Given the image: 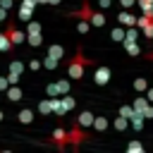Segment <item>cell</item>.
<instances>
[{
  "instance_id": "cell-40",
  "label": "cell",
  "mask_w": 153,
  "mask_h": 153,
  "mask_svg": "<svg viewBox=\"0 0 153 153\" xmlns=\"http://www.w3.org/2000/svg\"><path fill=\"white\" fill-rule=\"evenodd\" d=\"M10 86V81H7V76H0V91H5Z\"/></svg>"
},
{
  "instance_id": "cell-35",
  "label": "cell",
  "mask_w": 153,
  "mask_h": 153,
  "mask_svg": "<svg viewBox=\"0 0 153 153\" xmlns=\"http://www.w3.org/2000/svg\"><path fill=\"white\" fill-rule=\"evenodd\" d=\"M120 5H122V10H131L134 5H136V0H117Z\"/></svg>"
},
{
  "instance_id": "cell-36",
  "label": "cell",
  "mask_w": 153,
  "mask_h": 153,
  "mask_svg": "<svg viewBox=\"0 0 153 153\" xmlns=\"http://www.w3.org/2000/svg\"><path fill=\"white\" fill-rule=\"evenodd\" d=\"M12 5H14L12 0H0V7H2V10H7V12L12 10Z\"/></svg>"
},
{
  "instance_id": "cell-22",
  "label": "cell",
  "mask_w": 153,
  "mask_h": 153,
  "mask_svg": "<svg viewBox=\"0 0 153 153\" xmlns=\"http://www.w3.org/2000/svg\"><path fill=\"white\" fill-rule=\"evenodd\" d=\"M112 127H115L117 131H124V129H129V120H127V117H122V115H115Z\"/></svg>"
},
{
  "instance_id": "cell-18",
  "label": "cell",
  "mask_w": 153,
  "mask_h": 153,
  "mask_svg": "<svg viewBox=\"0 0 153 153\" xmlns=\"http://www.w3.org/2000/svg\"><path fill=\"white\" fill-rule=\"evenodd\" d=\"M146 105H148V98H146V96H136V98H134V103H131V108H134V112H136V115H141Z\"/></svg>"
},
{
  "instance_id": "cell-33",
  "label": "cell",
  "mask_w": 153,
  "mask_h": 153,
  "mask_svg": "<svg viewBox=\"0 0 153 153\" xmlns=\"http://www.w3.org/2000/svg\"><path fill=\"white\" fill-rule=\"evenodd\" d=\"M38 112L41 115H50V98H45V100L38 103Z\"/></svg>"
},
{
  "instance_id": "cell-21",
  "label": "cell",
  "mask_w": 153,
  "mask_h": 153,
  "mask_svg": "<svg viewBox=\"0 0 153 153\" xmlns=\"http://www.w3.org/2000/svg\"><path fill=\"white\" fill-rule=\"evenodd\" d=\"M50 112H57L60 117H65V115H67V112H65V108H62V103H60V96L50 98Z\"/></svg>"
},
{
  "instance_id": "cell-30",
  "label": "cell",
  "mask_w": 153,
  "mask_h": 153,
  "mask_svg": "<svg viewBox=\"0 0 153 153\" xmlns=\"http://www.w3.org/2000/svg\"><path fill=\"white\" fill-rule=\"evenodd\" d=\"M136 5L141 7V12H146V14H151L153 12V0H136Z\"/></svg>"
},
{
  "instance_id": "cell-45",
  "label": "cell",
  "mask_w": 153,
  "mask_h": 153,
  "mask_svg": "<svg viewBox=\"0 0 153 153\" xmlns=\"http://www.w3.org/2000/svg\"><path fill=\"white\" fill-rule=\"evenodd\" d=\"M151 19H153V12H151Z\"/></svg>"
},
{
  "instance_id": "cell-11",
  "label": "cell",
  "mask_w": 153,
  "mask_h": 153,
  "mask_svg": "<svg viewBox=\"0 0 153 153\" xmlns=\"http://www.w3.org/2000/svg\"><path fill=\"white\" fill-rule=\"evenodd\" d=\"M91 122H93V112H91V110H84V112H79V117H76V122H74V124H79V127L88 129V127H91Z\"/></svg>"
},
{
  "instance_id": "cell-24",
  "label": "cell",
  "mask_w": 153,
  "mask_h": 153,
  "mask_svg": "<svg viewBox=\"0 0 153 153\" xmlns=\"http://www.w3.org/2000/svg\"><path fill=\"white\" fill-rule=\"evenodd\" d=\"M146 88H148V81H146V76H136V79H134V91L143 93Z\"/></svg>"
},
{
  "instance_id": "cell-26",
  "label": "cell",
  "mask_w": 153,
  "mask_h": 153,
  "mask_svg": "<svg viewBox=\"0 0 153 153\" xmlns=\"http://www.w3.org/2000/svg\"><path fill=\"white\" fill-rule=\"evenodd\" d=\"M55 86H57V93H60V96H62V93H69V79H57Z\"/></svg>"
},
{
  "instance_id": "cell-10",
  "label": "cell",
  "mask_w": 153,
  "mask_h": 153,
  "mask_svg": "<svg viewBox=\"0 0 153 153\" xmlns=\"http://www.w3.org/2000/svg\"><path fill=\"white\" fill-rule=\"evenodd\" d=\"M17 122H19V124H31V122H33V110H31V108H22V110L17 112Z\"/></svg>"
},
{
  "instance_id": "cell-5",
  "label": "cell",
  "mask_w": 153,
  "mask_h": 153,
  "mask_svg": "<svg viewBox=\"0 0 153 153\" xmlns=\"http://www.w3.org/2000/svg\"><path fill=\"white\" fill-rule=\"evenodd\" d=\"M88 134H86V129L84 127H79V124H74L69 131H67V143H72V146H79L84 139H86Z\"/></svg>"
},
{
  "instance_id": "cell-38",
  "label": "cell",
  "mask_w": 153,
  "mask_h": 153,
  "mask_svg": "<svg viewBox=\"0 0 153 153\" xmlns=\"http://www.w3.org/2000/svg\"><path fill=\"white\" fill-rule=\"evenodd\" d=\"M143 96L148 98V103H153V86H148V88L143 91Z\"/></svg>"
},
{
  "instance_id": "cell-27",
  "label": "cell",
  "mask_w": 153,
  "mask_h": 153,
  "mask_svg": "<svg viewBox=\"0 0 153 153\" xmlns=\"http://www.w3.org/2000/svg\"><path fill=\"white\" fill-rule=\"evenodd\" d=\"M7 50H12V43L5 36V31H0V53H7Z\"/></svg>"
},
{
  "instance_id": "cell-15",
  "label": "cell",
  "mask_w": 153,
  "mask_h": 153,
  "mask_svg": "<svg viewBox=\"0 0 153 153\" xmlns=\"http://www.w3.org/2000/svg\"><path fill=\"white\" fill-rule=\"evenodd\" d=\"M24 33H43L41 22H36L33 17H31V19H26V31H24Z\"/></svg>"
},
{
  "instance_id": "cell-44",
  "label": "cell",
  "mask_w": 153,
  "mask_h": 153,
  "mask_svg": "<svg viewBox=\"0 0 153 153\" xmlns=\"http://www.w3.org/2000/svg\"><path fill=\"white\" fill-rule=\"evenodd\" d=\"M2 117H5V115H2V110H0V122H2Z\"/></svg>"
},
{
  "instance_id": "cell-23",
  "label": "cell",
  "mask_w": 153,
  "mask_h": 153,
  "mask_svg": "<svg viewBox=\"0 0 153 153\" xmlns=\"http://www.w3.org/2000/svg\"><path fill=\"white\" fill-rule=\"evenodd\" d=\"M117 115H122V117H127V120H131L136 112H134V108L129 105V103H124V105H120V110H117Z\"/></svg>"
},
{
  "instance_id": "cell-17",
  "label": "cell",
  "mask_w": 153,
  "mask_h": 153,
  "mask_svg": "<svg viewBox=\"0 0 153 153\" xmlns=\"http://www.w3.org/2000/svg\"><path fill=\"white\" fill-rule=\"evenodd\" d=\"M60 103H62L65 112H69V110H74V108H76V100H74L69 93H62V96H60Z\"/></svg>"
},
{
  "instance_id": "cell-8",
  "label": "cell",
  "mask_w": 153,
  "mask_h": 153,
  "mask_svg": "<svg viewBox=\"0 0 153 153\" xmlns=\"http://www.w3.org/2000/svg\"><path fill=\"white\" fill-rule=\"evenodd\" d=\"M110 127V120L105 117V115H93V122H91V129H96V131H105Z\"/></svg>"
},
{
  "instance_id": "cell-4",
  "label": "cell",
  "mask_w": 153,
  "mask_h": 153,
  "mask_svg": "<svg viewBox=\"0 0 153 153\" xmlns=\"http://www.w3.org/2000/svg\"><path fill=\"white\" fill-rule=\"evenodd\" d=\"M33 10H36V2H33V0H19L17 14H19V19H22V22H26V19H31V17H33Z\"/></svg>"
},
{
  "instance_id": "cell-42",
  "label": "cell",
  "mask_w": 153,
  "mask_h": 153,
  "mask_svg": "<svg viewBox=\"0 0 153 153\" xmlns=\"http://www.w3.org/2000/svg\"><path fill=\"white\" fill-rule=\"evenodd\" d=\"M62 0H48V5H60Z\"/></svg>"
},
{
  "instance_id": "cell-2",
  "label": "cell",
  "mask_w": 153,
  "mask_h": 153,
  "mask_svg": "<svg viewBox=\"0 0 153 153\" xmlns=\"http://www.w3.org/2000/svg\"><path fill=\"white\" fill-rule=\"evenodd\" d=\"M5 24H7V26H5V36L10 38V43H12V45H22L24 38H26V33H24L14 22H10V19H5Z\"/></svg>"
},
{
  "instance_id": "cell-25",
  "label": "cell",
  "mask_w": 153,
  "mask_h": 153,
  "mask_svg": "<svg viewBox=\"0 0 153 153\" xmlns=\"http://www.w3.org/2000/svg\"><path fill=\"white\" fill-rule=\"evenodd\" d=\"M129 127H131L134 131H141V129H143V117H141V115H134V117L129 120Z\"/></svg>"
},
{
  "instance_id": "cell-39",
  "label": "cell",
  "mask_w": 153,
  "mask_h": 153,
  "mask_svg": "<svg viewBox=\"0 0 153 153\" xmlns=\"http://www.w3.org/2000/svg\"><path fill=\"white\" fill-rule=\"evenodd\" d=\"M7 81H10V84H19V76H17V74H10V72H7Z\"/></svg>"
},
{
  "instance_id": "cell-41",
  "label": "cell",
  "mask_w": 153,
  "mask_h": 153,
  "mask_svg": "<svg viewBox=\"0 0 153 153\" xmlns=\"http://www.w3.org/2000/svg\"><path fill=\"white\" fill-rule=\"evenodd\" d=\"M5 19H7V10H2V7H0V22H5Z\"/></svg>"
},
{
  "instance_id": "cell-13",
  "label": "cell",
  "mask_w": 153,
  "mask_h": 153,
  "mask_svg": "<svg viewBox=\"0 0 153 153\" xmlns=\"http://www.w3.org/2000/svg\"><path fill=\"white\" fill-rule=\"evenodd\" d=\"M45 55H50V57H57L60 62H62V57H65V48L60 45V43H53V45H48V53Z\"/></svg>"
},
{
  "instance_id": "cell-20",
  "label": "cell",
  "mask_w": 153,
  "mask_h": 153,
  "mask_svg": "<svg viewBox=\"0 0 153 153\" xmlns=\"http://www.w3.org/2000/svg\"><path fill=\"white\" fill-rule=\"evenodd\" d=\"M24 69H26V67H24V62H22V60H12L7 72H10V74H17V76H22V74H24Z\"/></svg>"
},
{
  "instance_id": "cell-19",
  "label": "cell",
  "mask_w": 153,
  "mask_h": 153,
  "mask_svg": "<svg viewBox=\"0 0 153 153\" xmlns=\"http://www.w3.org/2000/svg\"><path fill=\"white\" fill-rule=\"evenodd\" d=\"M31 48H38V45H43V33H26V38H24Z\"/></svg>"
},
{
  "instance_id": "cell-9",
  "label": "cell",
  "mask_w": 153,
  "mask_h": 153,
  "mask_svg": "<svg viewBox=\"0 0 153 153\" xmlns=\"http://www.w3.org/2000/svg\"><path fill=\"white\" fill-rule=\"evenodd\" d=\"M117 22H120V26H134L136 17H134L129 10H120V14H117Z\"/></svg>"
},
{
  "instance_id": "cell-12",
  "label": "cell",
  "mask_w": 153,
  "mask_h": 153,
  "mask_svg": "<svg viewBox=\"0 0 153 153\" xmlns=\"http://www.w3.org/2000/svg\"><path fill=\"white\" fill-rule=\"evenodd\" d=\"M88 24L91 26H105V14L103 12H96V10H91V14H88Z\"/></svg>"
},
{
  "instance_id": "cell-29",
  "label": "cell",
  "mask_w": 153,
  "mask_h": 153,
  "mask_svg": "<svg viewBox=\"0 0 153 153\" xmlns=\"http://www.w3.org/2000/svg\"><path fill=\"white\" fill-rule=\"evenodd\" d=\"M127 151L129 153H143V143L141 141H129L127 143Z\"/></svg>"
},
{
  "instance_id": "cell-31",
  "label": "cell",
  "mask_w": 153,
  "mask_h": 153,
  "mask_svg": "<svg viewBox=\"0 0 153 153\" xmlns=\"http://www.w3.org/2000/svg\"><path fill=\"white\" fill-rule=\"evenodd\" d=\"M88 29H91L88 19H76V31L79 33H88Z\"/></svg>"
},
{
  "instance_id": "cell-34",
  "label": "cell",
  "mask_w": 153,
  "mask_h": 153,
  "mask_svg": "<svg viewBox=\"0 0 153 153\" xmlns=\"http://www.w3.org/2000/svg\"><path fill=\"white\" fill-rule=\"evenodd\" d=\"M29 69H31V72H38V69H41V60H38V57H31V60H29Z\"/></svg>"
},
{
  "instance_id": "cell-6",
  "label": "cell",
  "mask_w": 153,
  "mask_h": 153,
  "mask_svg": "<svg viewBox=\"0 0 153 153\" xmlns=\"http://www.w3.org/2000/svg\"><path fill=\"white\" fill-rule=\"evenodd\" d=\"M50 141L62 151L65 146H67V131L62 129V127H57V129H53V136H50Z\"/></svg>"
},
{
  "instance_id": "cell-1",
  "label": "cell",
  "mask_w": 153,
  "mask_h": 153,
  "mask_svg": "<svg viewBox=\"0 0 153 153\" xmlns=\"http://www.w3.org/2000/svg\"><path fill=\"white\" fill-rule=\"evenodd\" d=\"M88 65H96V62L88 60V57H84L81 50H76V53L67 60V65H65V69H67V79H69V81H79V79L84 76V69H86Z\"/></svg>"
},
{
  "instance_id": "cell-32",
  "label": "cell",
  "mask_w": 153,
  "mask_h": 153,
  "mask_svg": "<svg viewBox=\"0 0 153 153\" xmlns=\"http://www.w3.org/2000/svg\"><path fill=\"white\" fill-rule=\"evenodd\" d=\"M45 96H48V98H55V96H60V93H57V86H55V81H48V84H45Z\"/></svg>"
},
{
  "instance_id": "cell-43",
  "label": "cell",
  "mask_w": 153,
  "mask_h": 153,
  "mask_svg": "<svg viewBox=\"0 0 153 153\" xmlns=\"http://www.w3.org/2000/svg\"><path fill=\"white\" fill-rule=\"evenodd\" d=\"M148 60H153V50H151V53H148Z\"/></svg>"
},
{
  "instance_id": "cell-37",
  "label": "cell",
  "mask_w": 153,
  "mask_h": 153,
  "mask_svg": "<svg viewBox=\"0 0 153 153\" xmlns=\"http://www.w3.org/2000/svg\"><path fill=\"white\" fill-rule=\"evenodd\" d=\"M110 5H112V0H98V7H100V10H108Z\"/></svg>"
},
{
  "instance_id": "cell-14",
  "label": "cell",
  "mask_w": 153,
  "mask_h": 153,
  "mask_svg": "<svg viewBox=\"0 0 153 153\" xmlns=\"http://www.w3.org/2000/svg\"><path fill=\"white\" fill-rule=\"evenodd\" d=\"M57 65H60V60H57V57H50V55H45V57L41 60V69H48V72L57 69Z\"/></svg>"
},
{
  "instance_id": "cell-7",
  "label": "cell",
  "mask_w": 153,
  "mask_h": 153,
  "mask_svg": "<svg viewBox=\"0 0 153 153\" xmlns=\"http://www.w3.org/2000/svg\"><path fill=\"white\" fill-rule=\"evenodd\" d=\"M5 96H7L12 103H17V100H22V98H24V91H22V86H19V84H10V86L5 88Z\"/></svg>"
},
{
  "instance_id": "cell-3",
  "label": "cell",
  "mask_w": 153,
  "mask_h": 153,
  "mask_svg": "<svg viewBox=\"0 0 153 153\" xmlns=\"http://www.w3.org/2000/svg\"><path fill=\"white\" fill-rule=\"evenodd\" d=\"M110 74L112 72H110L108 65H98V67L93 65V81H96V86H105L110 81Z\"/></svg>"
},
{
  "instance_id": "cell-28",
  "label": "cell",
  "mask_w": 153,
  "mask_h": 153,
  "mask_svg": "<svg viewBox=\"0 0 153 153\" xmlns=\"http://www.w3.org/2000/svg\"><path fill=\"white\" fill-rule=\"evenodd\" d=\"M110 38H112V41H120V43H122V41H124V29H122V26H115V29L110 31Z\"/></svg>"
},
{
  "instance_id": "cell-16",
  "label": "cell",
  "mask_w": 153,
  "mask_h": 153,
  "mask_svg": "<svg viewBox=\"0 0 153 153\" xmlns=\"http://www.w3.org/2000/svg\"><path fill=\"white\" fill-rule=\"evenodd\" d=\"M122 43H124V50H127V55H131V57L141 55V48H139V43H136V41H122Z\"/></svg>"
}]
</instances>
